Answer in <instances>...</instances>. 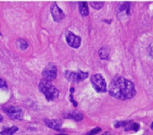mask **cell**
Instances as JSON below:
<instances>
[{
    "label": "cell",
    "mask_w": 153,
    "mask_h": 135,
    "mask_svg": "<svg viewBox=\"0 0 153 135\" xmlns=\"http://www.w3.org/2000/svg\"><path fill=\"white\" fill-rule=\"evenodd\" d=\"M109 93L112 97L120 100H127L136 95V90L133 82L122 76H116L109 85Z\"/></svg>",
    "instance_id": "1"
},
{
    "label": "cell",
    "mask_w": 153,
    "mask_h": 135,
    "mask_svg": "<svg viewBox=\"0 0 153 135\" xmlns=\"http://www.w3.org/2000/svg\"><path fill=\"white\" fill-rule=\"evenodd\" d=\"M39 90L44 94L48 101H53L59 96V91L56 87L49 81L43 79L39 83Z\"/></svg>",
    "instance_id": "2"
},
{
    "label": "cell",
    "mask_w": 153,
    "mask_h": 135,
    "mask_svg": "<svg viewBox=\"0 0 153 135\" xmlns=\"http://www.w3.org/2000/svg\"><path fill=\"white\" fill-rule=\"evenodd\" d=\"M91 82L94 89L99 93H104L107 90L106 82L103 76L100 74L93 75L91 78Z\"/></svg>",
    "instance_id": "3"
},
{
    "label": "cell",
    "mask_w": 153,
    "mask_h": 135,
    "mask_svg": "<svg viewBox=\"0 0 153 135\" xmlns=\"http://www.w3.org/2000/svg\"><path fill=\"white\" fill-rule=\"evenodd\" d=\"M64 76L67 78L68 81L71 82H80L82 81L85 80L89 76V73L88 72H73V71H66L64 73Z\"/></svg>",
    "instance_id": "4"
},
{
    "label": "cell",
    "mask_w": 153,
    "mask_h": 135,
    "mask_svg": "<svg viewBox=\"0 0 153 135\" xmlns=\"http://www.w3.org/2000/svg\"><path fill=\"white\" fill-rule=\"evenodd\" d=\"M4 111L5 112L6 114L10 118L13 119H18L21 120L23 117V111L19 107H16V106H9V107L4 108Z\"/></svg>",
    "instance_id": "5"
},
{
    "label": "cell",
    "mask_w": 153,
    "mask_h": 135,
    "mask_svg": "<svg viewBox=\"0 0 153 135\" xmlns=\"http://www.w3.org/2000/svg\"><path fill=\"white\" fill-rule=\"evenodd\" d=\"M42 76L43 79L46 81L52 82V80H55L57 76V68L54 64H49L46 66L44 70L42 72Z\"/></svg>",
    "instance_id": "6"
},
{
    "label": "cell",
    "mask_w": 153,
    "mask_h": 135,
    "mask_svg": "<svg viewBox=\"0 0 153 135\" xmlns=\"http://www.w3.org/2000/svg\"><path fill=\"white\" fill-rule=\"evenodd\" d=\"M66 40L70 46L74 49H78L81 46V37L73 32H68L66 36Z\"/></svg>",
    "instance_id": "7"
},
{
    "label": "cell",
    "mask_w": 153,
    "mask_h": 135,
    "mask_svg": "<svg viewBox=\"0 0 153 135\" xmlns=\"http://www.w3.org/2000/svg\"><path fill=\"white\" fill-rule=\"evenodd\" d=\"M51 10V13H52V16L53 17L54 20L55 22H60L61 20H62L64 18V13L63 12V10L60 8L58 6L56 2H54L53 4L51 5L50 7Z\"/></svg>",
    "instance_id": "8"
},
{
    "label": "cell",
    "mask_w": 153,
    "mask_h": 135,
    "mask_svg": "<svg viewBox=\"0 0 153 135\" xmlns=\"http://www.w3.org/2000/svg\"><path fill=\"white\" fill-rule=\"evenodd\" d=\"M44 122L48 127L52 129L59 131L62 125V122L58 119H44Z\"/></svg>",
    "instance_id": "9"
},
{
    "label": "cell",
    "mask_w": 153,
    "mask_h": 135,
    "mask_svg": "<svg viewBox=\"0 0 153 135\" xmlns=\"http://www.w3.org/2000/svg\"><path fill=\"white\" fill-rule=\"evenodd\" d=\"M64 117L67 118V119H73L75 121H78V122H80L83 119V115L82 114V113L77 111H70L69 113H67L66 114H64Z\"/></svg>",
    "instance_id": "10"
},
{
    "label": "cell",
    "mask_w": 153,
    "mask_h": 135,
    "mask_svg": "<svg viewBox=\"0 0 153 135\" xmlns=\"http://www.w3.org/2000/svg\"><path fill=\"white\" fill-rule=\"evenodd\" d=\"M79 11L82 16H87L89 14V8H88V3L85 1H80L79 2Z\"/></svg>",
    "instance_id": "11"
},
{
    "label": "cell",
    "mask_w": 153,
    "mask_h": 135,
    "mask_svg": "<svg viewBox=\"0 0 153 135\" xmlns=\"http://www.w3.org/2000/svg\"><path fill=\"white\" fill-rule=\"evenodd\" d=\"M109 55H110V50L107 47H102L99 51L100 58L102 60L108 59Z\"/></svg>",
    "instance_id": "12"
},
{
    "label": "cell",
    "mask_w": 153,
    "mask_h": 135,
    "mask_svg": "<svg viewBox=\"0 0 153 135\" xmlns=\"http://www.w3.org/2000/svg\"><path fill=\"white\" fill-rule=\"evenodd\" d=\"M18 127L16 126H12L10 128H7V129L4 130L2 132H1V135H13L16 131H18Z\"/></svg>",
    "instance_id": "13"
},
{
    "label": "cell",
    "mask_w": 153,
    "mask_h": 135,
    "mask_svg": "<svg viewBox=\"0 0 153 135\" xmlns=\"http://www.w3.org/2000/svg\"><path fill=\"white\" fill-rule=\"evenodd\" d=\"M16 44H17L18 47L20 49H22V50H25L28 47V43L25 40H23V39H19L17 40Z\"/></svg>",
    "instance_id": "14"
},
{
    "label": "cell",
    "mask_w": 153,
    "mask_h": 135,
    "mask_svg": "<svg viewBox=\"0 0 153 135\" xmlns=\"http://www.w3.org/2000/svg\"><path fill=\"white\" fill-rule=\"evenodd\" d=\"M139 128H140V125H139V124H137V123H132V124H128V125L126 126V131H138Z\"/></svg>",
    "instance_id": "15"
},
{
    "label": "cell",
    "mask_w": 153,
    "mask_h": 135,
    "mask_svg": "<svg viewBox=\"0 0 153 135\" xmlns=\"http://www.w3.org/2000/svg\"><path fill=\"white\" fill-rule=\"evenodd\" d=\"M104 4L105 3L103 2V1H100V2H97V1H95V2L91 1V2H90V4L92 6L93 8H95L97 9V10L102 8V7H103V5H104Z\"/></svg>",
    "instance_id": "16"
},
{
    "label": "cell",
    "mask_w": 153,
    "mask_h": 135,
    "mask_svg": "<svg viewBox=\"0 0 153 135\" xmlns=\"http://www.w3.org/2000/svg\"><path fill=\"white\" fill-rule=\"evenodd\" d=\"M131 121H120V122H117L115 123V128H119V127H125L130 123Z\"/></svg>",
    "instance_id": "17"
},
{
    "label": "cell",
    "mask_w": 153,
    "mask_h": 135,
    "mask_svg": "<svg viewBox=\"0 0 153 135\" xmlns=\"http://www.w3.org/2000/svg\"><path fill=\"white\" fill-rule=\"evenodd\" d=\"M101 131H102L101 128H99V127H97V128H94V129H92L91 131H90L89 132L87 133L86 135H95L98 134V133H100Z\"/></svg>",
    "instance_id": "18"
},
{
    "label": "cell",
    "mask_w": 153,
    "mask_h": 135,
    "mask_svg": "<svg viewBox=\"0 0 153 135\" xmlns=\"http://www.w3.org/2000/svg\"><path fill=\"white\" fill-rule=\"evenodd\" d=\"M7 90V85L4 79L0 78V90Z\"/></svg>",
    "instance_id": "19"
},
{
    "label": "cell",
    "mask_w": 153,
    "mask_h": 135,
    "mask_svg": "<svg viewBox=\"0 0 153 135\" xmlns=\"http://www.w3.org/2000/svg\"><path fill=\"white\" fill-rule=\"evenodd\" d=\"M149 54L152 58H153V44L151 45L149 48Z\"/></svg>",
    "instance_id": "20"
},
{
    "label": "cell",
    "mask_w": 153,
    "mask_h": 135,
    "mask_svg": "<svg viewBox=\"0 0 153 135\" xmlns=\"http://www.w3.org/2000/svg\"><path fill=\"white\" fill-rule=\"evenodd\" d=\"M70 100H71L72 102L73 103V105H74V106H77V105H78L77 102H76V101H75V100L73 99V94H71V95H70Z\"/></svg>",
    "instance_id": "21"
},
{
    "label": "cell",
    "mask_w": 153,
    "mask_h": 135,
    "mask_svg": "<svg viewBox=\"0 0 153 135\" xmlns=\"http://www.w3.org/2000/svg\"><path fill=\"white\" fill-rule=\"evenodd\" d=\"M3 120V117H2V116H1V114H0V122H1V121Z\"/></svg>",
    "instance_id": "22"
},
{
    "label": "cell",
    "mask_w": 153,
    "mask_h": 135,
    "mask_svg": "<svg viewBox=\"0 0 153 135\" xmlns=\"http://www.w3.org/2000/svg\"><path fill=\"white\" fill-rule=\"evenodd\" d=\"M55 135H68V134H61V133H60V134H57Z\"/></svg>",
    "instance_id": "23"
},
{
    "label": "cell",
    "mask_w": 153,
    "mask_h": 135,
    "mask_svg": "<svg viewBox=\"0 0 153 135\" xmlns=\"http://www.w3.org/2000/svg\"><path fill=\"white\" fill-rule=\"evenodd\" d=\"M151 128L153 130V122L152 123V125H151Z\"/></svg>",
    "instance_id": "24"
}]
</instances>
